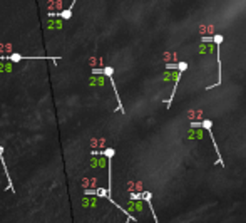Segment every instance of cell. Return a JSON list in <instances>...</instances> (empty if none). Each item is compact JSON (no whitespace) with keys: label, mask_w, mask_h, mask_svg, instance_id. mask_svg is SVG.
I'll return each mask as SVG.
<instances>
[{"label":"cell","mask_w":246,"mask_h":223,"mask_svg":"<svg viewBox=\"0 0 246 223\" xmlns=\"http://www.w3.org/2000/svg\"><path fill=\"white\" fill-rule=\"evenodd\" d=\"M104 155L107 156V158H114V149L112 148H107V149L104 151Z\"/></svg>","instance_id":"8992f818"},{"label":"cell","mask_w":246,"mask_h":223,"mask_svg":"<svg viewBox=\"0 0 246 223\" xmlns=\"http://www.w3.org/2000/svg\"><path fill=\"white\" fill-rule=\"evenodd\" d=\"M4 149L0 148V161H2V168H4V173H5V178H7V181H8V185H7V190H12V191H15V186H14V183H12V180H10V175H8V169H7V166H5V161H4Z\"/></svg>","instance_id":"7a4b0ae2"},{"label":"cell","mask_w":246,"mask_h":223,"mask_svg":"<svg viewBox=\"0 0 246 223\" xmlns=\"http://www.w3.org/2000/svg\"><path fill=\"white\" fill-rule=\"evenodd\" d=\"M0 71H12V65L10 64H0Z\"/></svg>","instance_id":"52a82bcc"},{"label":"cell","mask_w":246,"mask_h":223,"mask_svg":"<svg viewBox=\"0 0 246 223\" xmlns=\"http://www.w3.org/2000/svg\"><path fill=\"white\" fill-rule=\"evenodd\" d=\"M105 165H107L105 158H101V156H94V158H92V161H91L92 168H95V166H97V168H102V166H105Z\"/></svg>","instance_id":"3957f363"},{"label":"cell","mask_w":246,"mask_h":223,"mask_svg":"<svg viewBox=\"0 0 246 223\" xmlns=\"http://www.w3.org/2000/svg\"><path fill=\"white\" fill-rule=\"evenodd\" d=\"M91 84H99V86H101V84H104V79H102V77H92Z\"/></svg>","instance_id":"5b68a950"},{"label":"cell","mask_w":246,"mask_h":223,"mask_svg":"<svg viewBox=\"0 0 246 223\" xmlns=\"http://www.w3.org/2000/svg\"><path fill=\"white\" fill-rule=\"evenodd\" d=\"M95 205H97V203H95L94 196H84L82 198V206H86V208H94Z\"/></svg>","instance_id":"277c9868"},{"label":"cell","mask_w":246,"mask_h":223,"mask_svg":"<svg viewBox=\"0 0 246 223\" xmlns=\"http://www.w3.org/2000/svg\"><path fill=\"white\" fill-rule=\"evenodd\" d=\"M199 128H204V129L209 133V138L213 139V146H214V149H216V155H218V163H223V158H221V153H219V148H218L216 141H214V138H213V131H211V121H208V119L201 121V122H199Z\"/></svg>","instance_id":"6da1fadb"}]
</instances>
